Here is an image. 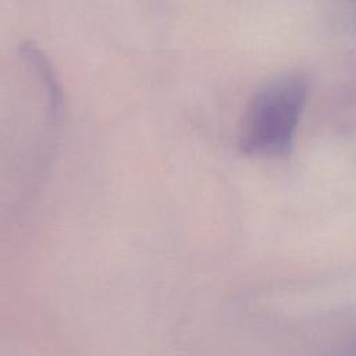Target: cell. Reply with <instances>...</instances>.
Listing matches in <instances>:
<instances>
[{"label":"cell","instance_id":"6da1fadb","mask_svg":"<svg viewBox=\"0 0 356 356\" xmlns=\"http://www.w3.org/2000/svg\"><path fill=\"white\" fill-rule=\"evenodd\" d=\"M307 97V82L289 74L266 83L252 99L242 131L243 152L263 157L289 154Z\"/></svg>","mask_w":356,"mask_h":356}]
</instances>
